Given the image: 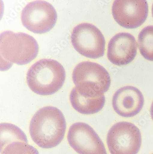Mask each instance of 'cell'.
I'll return each mask as SVG.
<instances>
[{
	"mask_svg": "<svg viewBox=\"0 0 153 154\" xmlns=\"http://www.w3.org/2000/svg\"><path fill=\"white\" fill-rule=\"evenodd\" d=\"M66 123L62 112L56 107L40 109L30 122V134L36 145L43 149L55 147L64 137Z\"/></svg>",
	"mask_w": 153,
	"mask_h": 154,
	"instance_id": "1",
	"label": "cell"
},
{
	"mask_svg": "<svg viewBox=\"0 0 153 154\" xmlns=\"http://www.w3.org/2000/svg\"><path fill=\"white\" fill-rule=\"evenodd\" d=\"M66 72L64 66L52 59L40 60L33 64L27 73V83L34 93L52 95L64 85Z\"/></svg>",
	"mask_w": 153,
	"mask_h": 154,
	"instance_id": "2",
	"label": "cell"
},
{
	"mask_svg": "<svg viewBox=\"0 0 153 154\" xmlns=\"http://www.w3.org/2000/svg\"><path fill=\"white\" fill-rule=\"evenodd\" d=\"M39 51L38 42L33 37L25 33L7 31L1 34L0 54L1 67L6 64L8 68L13 63L27 64L37 57Z\"/></svg>",
	"mask_w": 153,
	"mask_h": 154,
	"instance_id": "3",
	"label": "cell"
},
{
	"mask_svg": "<svg viewBox=\"0 0 153 154\" xmlns=\"http://www.w3.org/2000/svg\"><path fill=\"white\" fill-rule=\"evenodd\" d=\"M72 79L79 94L88 97L103 95L110 87V75L99 64L83 61L77 65L73 72Z\"/></svg>",
	"mask_w": 153,
	"mask_h": 154,
	"instance_id": "4",
	"label": "cell"
},
{
	"mask_svg": "<svg viewBox=\"0 0 153 154\" xmlns=\"http://www.w3.org/2000/svg\"><path fill=\"white\" fill-rule=\"evenodd\" d=\"M106 140L111 154H137L141 146V134L134 124L119 122L109 131Z\"/></svg>",
	"mask_w": 153,
	"mask_h": 154,
	"instance_id": "5",
	"label": "cell"
},
{
	"mask_svg": "<svg viewBox=\"0 0 153 154\" xmlns=\"http://www.w3.org/2000/svg\"><path fill=\"white\" fill-rule=\"evenodd\" d=\"M71 42L75 50L84 57L98 59L105 52V40L101 31L90 23H83L74 27Z\"/></svg>",
	"mask_w": 153,
	"mask_h": 154,
	"instance_id": "6",
	"label": "cell"
},
{
	"mask_svg": "<svg viewBox=\"0 0 153 154\" xmlns=\"http://www.w3.org/2000/svg\"><path fill=\"white\" fill-rule=\"evenodd\" d=\"M57 13L54 7L44 1H35L27 4L22 10L21 21L28 30L36 34L50 31L55 26Z\"/></svg>",
	"mask_w": 153,
	"mask_h": 154,
	"instance_id": "7",
	"label": "cell"
},
{
	"mask_svg": "<svg viewBox=\"0 0 153 154\" xmlns=\"http://www.w3.org/2000/svg\"><path fill=\"white\" fill-rule=\"evenodd\" d=\"M67 139L70 146L79 154H107L105 145L99 136L85 123L72 125Z\"/></svg>",
	"mask_w": 153,
	"mask_h": 154,
	"instance_id": "8",
	"label": "cell"
},
{
	"mask_svg": "<svg viewBox=\"0 0 153 154\" xmlns=\"http://www.w3.org/2000/svg\"><path fill=\"white\" fill-rule=\"evenodd\" d=\"M148 12V4L145 0H116L112 8L116 22L127 29L140 26L146 20Z\"/></svg>",
	"mask_w": 153,
	"mask_h": 154,
	"instance_id": "9",
	"label": "cell"
},
{
	"mask_svg": "<svg viewBox=\"0 0 153 154\" xmlns=\"http://www.w3.org/2000/svg\"><path fill=\"white\" fill-rule=\"evenodd\" d=\"M137 48V42L133 35L127 32L119 33L109 42L107 57L115 65H127L134 59Z\"/></svg>",
	"mask_w": 153,
	"mask_h": 154,
	"instance_id": "10",
	"label": "cell"
},
{
	"mask_svg": "<svg viewBox=\"0 0 153 154\" xmlns=\"http://www.w3.org/2000/svg\"><path fill=\"white\" fill-rule=\"evenodd\" d=\"M144 97L140 90L132 86L118 89L112 98V106L118 115L133 117L140 112L144 105Z\"/></svg>",
	"mask_w": 153,
	"mask_h": 154,
	"instance_id": "11",
	"label": "cell"
},
{
	"mask_svg": "<svg viewBox=\"0 0 153 154\" xmlns=\"http://www.w3.org/2000/svg\"><path fill=\"white\" fill-rule=\"evenodd\" d=\"M70 102L76 111L83 115L96 114L102 109L105 103L104 95L97 97H88L79 94L74 87L71 91Z\"/></svg>",
	"mask_w": 153,
	"mask_h": 154,
	"instance_id": "12",
	"label": "cell"
},
{
	"mask_svg": "<svg viewBox=\"0 0 153 154\" xmlns=\"http://www.w3.org/2000/svg\"><path fill=\"white\" fill-rule=\"evenodd\" d=\"M1 147L14 141H22L28 143L26 134L19 127L10 123L1 124Z\"/></svg>",
	"mask_w": 153,
	"mask_h": 154,
	"instance_id": "13",
	"label": "cell"
},
{
	"mask_svg": "<svg viewBox=\"0 0 153 154\" xmlns=\"http://www.w3.org/2000/svg\"><path fill=\"white\" fill-rule=\"evenodd\" d=\"M138 46L142 57L153 61V26L144 28L138 36Z\"/></svg>",
	"mask_w": 153,
	"mask_h": 154,
	"instance_id": "14",
	"label": "cell"
},
{
	"mask_svg": "<svg viewBox=\"0 0 153 154\" xmlns=\"http://www.w3.org/2000/svg\"><path fill=\"white\" fill-rule=\"evenodd\" d=\"M1 154H39L38 149L28 143L14 141L0 149Z\"/></svg>",
	"mask_w": 153,
	"mask_h": 154,
	"instance_id": "15",
	"label": "cell"
},
{
	"mask_svg": "<svg viewBox=\"0 0 153 154\" xmlns=\"http://www.w3.org/2000/svg\"><path fill=\"white\" fill-rule=\"evenodd\" d=\"M150 112L151 117H152V120L153 121V101L152 102V104H151V108H150Z\"/></svg>",
	"mask_w": 153,
	"mask_h": 154,
	"instance_id": "16",
	"label": "cell"
},
{
	"mask_svg": "<svg viewBox=\"0 0 153 154\" xmlns=\"http://www.w3.org/2000/svg\"><path fill=\"white\" fill-rule=\"evenodd\" d=\"M152 16H153V5H152Z\"/></svg>",
	"mask_w": 153,
	"mask_h": 154,
	"instance_id": "17",
	"label": "cell"
},
{
	"mask_svg": "<svg viewBox=\"0 0 153 154\" xmlns=\"http://www.w3.org/2000/svg\"></svg>",
	"mask_w": 153,
	"mask_h": 154,
	"instance_id": "18",
	"label": "cell"
}]
</instances>
